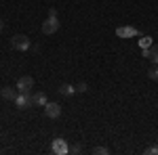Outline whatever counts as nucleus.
<instances>
[{
	"label": "nucleus",
	"mask_w": 158,
	"mask_h": 155,
	"mask_svg": "<svg viewBox=\"0 0 158 155\" xmlns=\"http://www.w3.org/2000/svg\"><path fill=\"white\" fill-rule=\"evenodd\" d=\"M11 46L15 48V50H19V52H25V50L32 48V40L27 36H23V34H17V36L11 38Z\"/></svg>",
	"instance_id": "f257e3e1"
},
{
	"label": "nucleus",
	"mask_w": 158,
	"mask_h": 155,
	"mask_svg": "<svg viewBox=\"0 0 158 155\" xmlns=\"http://www.w3.org/2000/svg\"><path fill=\"white\" fill-rule=\"evenodd\" d=\"M19 92H32V88H34V78L32 76H21L19 80H17V86H15Z\"/></svg>",
	"instance_id": "f03ea898"
},
{
	"label": "nucleus",
	"mask_w": 158,
	"mask_h": 155,
	"mask_svg": "<svg viewBox=\"0 0 158 155\" xmlns=\"http://www.w3.org/2000/svg\"><path fill=\"white\" fill-rule=\"evenodd\" d=\"M15 105H17L19 109H30V107H34L32 95H30V92H19V95H17V99H15Z\"/></svg>",
	"instance_id": "7ed1b4c3"
},
{
	"label": "nucleus",
	"mask_w": 158,
	"mask_h": 155,
	"mask_svg": "<svg viewBox=\"0 0 158 155\" xmlns=\"http://www.w3.org/2000/svg\"><path fill=\"white\" fill-rule=\"evenodd\" d=\"M57 29H59V19H57V17H49V19L42 23V34H44V36L55 34Z\"/></svg>",
	"instance_id": "20e7f679"
},
{
	"label": "nucleus",
	"mask_w": 158,
	"mask_h": 155,
	"mask_svg": "<svg viewBox=\"0 0 158 155\" xmlns=\"http://www.w3.org/2000/svg\"><path fill=\"white\" fill-rule=\"evenodd\" d=\"M116 36L118 38H137V36H141V32L137 27H133V25H124V27L116 29Z\"/></svg>",
	"instance_id": "39448f33"
},
{
	"label": "nucleus",
	"mask_w": 158,
	"mask_h": 155,
	"mask_svg": "<svg viewBox=\"0 0 158 155\" xmlns=\"http://www.w3.org/2000/svg\"><path fill=\"white\" fill-rule=\"evenodd\" d=\"M141 55L150 59L154 65H158V44H150L148 48H141Z\"/></svg>",
	"instance_id": "423d86ee"
},
{
	"label": "nucleus",
	"mask_w": 158,
	"mask_h": 155,
	"mask_svg": "<svg viewBox=\"0 0 158 155\" xmlns=\"http://www.w3.org/2000/svg\"><path fill=\"white\" fill-rule=\"evenodd\" d=\"M44 113H47V118L57 119L61 115V105H57V103H47L44 105Z\"/></svg>",
	"instance_id": "0eeeda50"
},
{
	"label": "nucleus",
	"mask_w": 158,
	"mask_h": 155,
	"mask_svg": "<svg viewBox=\"0 0 158 155\" xmlns=\"http://www.w3.org/2000/svg\"><path fill=\"white\" fill-rule=\"evenodd\" d=\"M17 95H19V90H17V88H11V86H4V88L0 90V96H2L4 101H13V103H15Z\"/></svg>",
	"instance_id": "6e6552de"
},
{
	"label": "nucleus",
	"mask_w": 158,
	"mask_h": 155,
	"mask_svg": "<svg viewBox=\"0 0 158 155\" xmlns=\"http://www.w3.org/2000/svg\"><path fill=\"white\" fill-rule=\"evenodd\" d=\"M53 151H55V153H59V155H63V153H68V151H70V147L65 145L63 138H55V141H53Z\"/></svg>",
	"instance_id": "1a4fd4ad"
},
{
	"label": "nucleus",
	"mask_w": 158,
	"mask_h": 155,
	"mask_svg": "<svg viewBox=\"0 0 158 155\" xmlns=\"http://www.w3.org/2000/svg\"><path fill=\"white\" fill-rule=\"evenodd\" d=\"M32 101H34V107H44L47 103H49V99L44 92H36V95H32Z\"/></svg>",
	"instance_id": "9d476101"
},
{
	"label": "nucleus",
	"mask_w": 158,
	"mask_h": 155,
	"mask_svg": "<svg viewBox=\"0 0 158 155\" xmlns=\"http://www.w3.org/2000/svg\"><path fill=\"white\" fill-rule=\"evenodd\" d=\"M57 92H59L61 96H72L74 92H76V86H72V84H61L59 88H57Z\"/></svg>",
	"instance_id": "9b49d317"
},
{
	"label": "nucleus",
	"mask_w": 158,
	"mask_h": 155,
	"mask_svg": "<svg viewBox=\"0 0 158 155\" xmlns=\"http://www.w3.org/2000/svg\"><path fill=\"white\" fill-rule=\"evenodd\" d=\"M91 153H93V155H108L110 149H108V147H93Z\"/></svg>",
	"instance_id": "f8f14e48"
},
{
	"label": "nucleus",
	"mask_w": 158,
	"mask_h": 155,
	"mask_svg": "<svg viewBox=\"0 0 158 155\" xmlns=\"http://www.w3.org/2000/svg\"><path fill=\"white\" fill-rule=\"evenodd\" d=\"M150 44H154V42H152V38H150V36H143L141 40H139V46H141V48H148Z\"/></svg>",
	"instance_id": "ddd939ff"
},
{
	"label": "nucleus",
	"mask_w": 158,
	"mask_h": 155,
	"mask_svg": "<svg viewBox=\"0 0 158 155\" xmlns=\"http://www.w3.org/2000/svg\"><path fill=\"white\" fill-rule=\"evenodd\" d=\"M148 76H150V80H158V65H154V67L148 72Z\"/></svg>",
	"instance_id": "4468645a"
},
{
	"label": "nucleus",
	"mask_w": 158,
	"mask_h": 155,
	"mask_svg": "<svg viewBox=\"0 0 158 155\" xmlns=\"http://www.w3.org/2000/svg\"><path fill=\"white\" fill-rule=\"evenodd\" d=\"M143 153H146V155H158V145H154V147H148Z\"/></svg>",
	"instance_id": "2eb2a0df"
},
{
	"label": "nucleus",
	"mask_w": 158,
	"mask_h": 155,
	"mask_svg": "<svg viewBox=\"0 0 158 155\" xmlns=\"http://www.w3.org/2000/svg\"><path fill=\"white\" fill-rule=\"evenodd\" d=\"M76 92H86V82H80V84H76Z\"/></svg>",
	"instance_id": "dca6fc26"
},
{
	"label": "nucleus",
	"mask_w": 158,
	"mask_h": 155,
	"mask_svg": "<svg viewBox=\"0 0 158 155\" xmlns=\"http://www.w3.org/2000/svg\"><path fill=\"white\" fill-rule=\"evenodd\" d=\"M70 151H72V153H80V151H82V147H80V145H74Z\"/></svg>",
	"instance_id": "f3484780"
},
{
	"label": "nucleus",
	"mask_w": 158,
	"mask_h": 155,
	"mask_svg": "<svg viewBox=\"0 0 158 155\" xmlns=\"http://www.w3.org/2000/svg\"><path fill=\"white\" fill-rule=\"evenodd\" d=\"M49 17H57V9H49Z\"/></svg>",
	"instance_id": "a211bd4d"
},
{
	"label": "nucleus",
	"mask_w": 158,
	"mask_h": 155,
	"mask_svg": "<svg viewBox=\"0 0 158 155\" xmlns=\"http://www.w3.org/2000/svg\"><path fill=\"white\" fill-rule=\"evenodd\" d=\"M2 27H4V23H2V19H0V32H2Z\"/></svg>",
	"instance_id": "6ab92c4d"
}]
</instances>
